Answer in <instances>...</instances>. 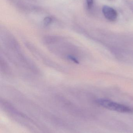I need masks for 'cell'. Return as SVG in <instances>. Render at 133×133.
Returning a JSON list of instances; mask_svg holds the SVG:
<instances>
[{"mask_svg":"<svg viewBox=\"0 0 133 133\" xmlns=\"http://www.w3.org/2000/svg\"><path fill=\"white\" fill-rule=\"evenodd\" d=\"M97 103L103 108L115 111L129 113H132L133 112V109L131 108L108 99H99L97 101Z\"/></svg>","mask_w":133,"mask_h":133,"instance_id":"1","label":"cell"},{"mask_svg":"<svg viewBox=\"0 0 133 133\" xmlns=\"http://www.w3.org/2000/svg\"><path fill=\"white\" fill-rule=\"evenodd\" d=\"M104 16L107 19L110 21H115L117 19L118 13L114 9L108 6H104L102 8Z\"/></svg>","mask_w":133,"mask_h":133,"instance_id":"2","label":"cell"},{"mask_svg":"<svg viewBox=\"0 0 133 133\" xmlns=\"http://www.w3.org/2000/svg\"><path fill=\"white\" fill-rule=\"evenodd\" d=\"M52 19L50 17H46L44 19V24L45 25L47 26L52 22Z\"/></svg>","mask_w":133,"mask_h":133,"instance_id":"3","label":"cell"},{"mask_svg":"<svg viewBox=\"0 0 133 133\" xmlns=\"http://www.w3.org/2000/svg\"><path fill=\"white\" fill-rule=\"evenodd\" d=\"M87 6L89 8H91L93 5V0H86Z\"/></svg>","mask_w":133,"mask_h":133,"instance_id":"4","label":"cell"}]
</instances>
